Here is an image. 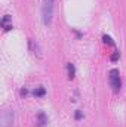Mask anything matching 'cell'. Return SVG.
<instances>
[{"label": "cell", "mask_w": 126, "mask_h": 127, "mask_svg": "<svg viewBox=\"0 0 126 127\" xmlns=\"http://www.w3.org/2000/svg\"><path fill=\"white\" fill-rule=\"evenodd\" d=\"M1 27H3L4 31L12 30V19H10L9 15H4V16H3V19H1Z\"/></svg>", "instance_id": "obj_4"}, {"label": "cell", "mask_w": 126, "mask_h": 127, "mask_svg": "<svg viewBox=\"0 0 126 127\" xmlns=\"http://www.w3.org/2000/svg\"><path fill=\"white\" fill-rule=\"evenodd\" d=\"M13 120H15L13 109H10V108L3 109L1 115H0V127H10L13 124Z\"/></svg>", "instance_id": "obj_3"}, {"label": "cell", "mask_w": 126, "mask_h": 127, "mask_svg": "<svg viewBox=\"0 0 126 127\" xmlns=\"http://www.w3.org/2000/svg\"><path fill=\"white\" fill-rule=\"evenodd\" d=\"M108 83H110V87L114 93H117L122 87V80H120V72L119 69H111L108 72Z\"/></svg>", "instance_id": "obj_2"}, {"label": "cell", "mask_w": 126, "mask_h": 127, "mask_svg": "<svg viewBox=\"0 0 126 127\" xmlns=\"http://www.w3.org/2000/svg\"><path fill=\"white\" fill-rule=\"evenodd\" d=\"M37 121H39V126H43V124H45V123L48 121L43 112H39V114H37Z\"/></svg>", "instance_id": "obj_6"}, {"label": "cell", "mask_w": 126, "mask_h": 127, "mask_svg": "<svg viewBox=\"0 0 126 127\" xmlns=\"http://www.w3.org/2000/svg\"><path fill=\"white\" fill-rule=\"evenodd\" d=\"M67 71H68V78H73V77H74V74H76L74 65H73V64H67Z\"/></svg>", "instance_id": "obj_5"}, {"label": "cell", "mask_w": 126, "mask_h": 127, "mask_svg": "<svg viewBox=\"0 0 126 127\" xmlns=\"http://www.w3.org/2000/svg\"><path fill=\"white\" fill-rule=\"evenodd\" d=\"M34 95H36V96H43V95H45V89H43V87L36 89V90H34Z\"/></svg>", "instance_id": "obj_7"}, {"label": "cell", "mask_w": 126, "mask_h": 127, "mask_svg": "<svg viewBox=\"0 0 126 127\" xmlns=\"http://www.w3.org/2000/svg\"><path fill=\"white\" fill-rule=\"evenodd\" d=\"M54 1L55 0H43L42 6V19L45 25H51L54 18Z\"/></svg>", "instance_id": "obj_1"}]
</instances>
